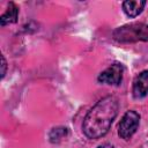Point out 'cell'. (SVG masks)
I'll return each mask as SVG.
<instances>
[{
    "instance_id": "9c48e42d",
    "label": "cell",
    "mask_w": 148,
    "mask_h": 148,
    "mask_svg": "<svg viewBox=\"0 0 148 148\" xmlns=\"http://www.w3.org/2000/svg\"><path fill=\"white\" fill-rule=\"evenodd\" d=\"M1 61H2V64H1V67H2V71H1V77H3L5 74H6V68H7V62H6L3 56L1 57Z\"/></svg>"
},
{
    "instance_id": "7a4b0ae2",
    "label": "cell",
    "mask_w": 148,
    "mask_h": 148,
    "mask_svg": "<svg viewBox=\"0 0 148 148\" xmlns=\"http://www.w3.org/2000/svg\"><path fill=\"white\" fill-rule=\"evenodd\" d=\"M114 38L118 42H136L148 40V24L133 23L118 28L113 32Z\"/></svg>"
},
{
    "instance_id": "6da1fadb",
    "label": "cell",
    "mask_w": 148,
    "mask_h": 148,
    "mask_svg": "<svg viewBox=\"0 0 148 148\" xmlns=\"http://www.w3.org/2000/svg\"><path fill=\"white\" fill-rule=\"evenodd\" d=\"M119 103L114 96H105L101 98L86 114L82 124V131L89 139H98L104 136L112 121L118 114Z\"/></svg>"
},
{
    "instance_id": "3957f363",
    "label": "cell",
    "mask_w": 148,
    "mask_h": 148,
    "mask_svg": "<svg viewBox=\"0 0 148 148\" xmlns=\"http://www.w3.org/2000/svg\"><path fill=\"white\" fill-rule=\"evenodd\" d=\"M140 123V114L134 111L130 110L127 111L123 118L120 119V123L118 125V134L121 139L128 140L138 130Z\"/></svg>"
},
{
    "instance_id": "8992f818",
    "label": "cell",
    "mask_w": 148,
    "mask_h": 148,
    "mask_svg": "<svg viewBox=\"0 0 148 148\" xmlns=\"http://www.w3.org/2000/svg\"><path fill=\"white\" fill-rule=\"evenodd\" d=\"M145 5L146 1L143 0H127L123 2V9L127 16L135 17L142 12Z\"/></svg>"
},
{
    "instance_id": "52a82bcc",
    "label": "cell",
    "mask_w": 148,
    "mask_h": 148,
    "mask_svg": "<svg viewBox=\"0 0 148 148\" xmlns=\"http://www.w3.org/2000/svg\"><path fill=\"white\" fill-rule=\"evenodd\" d=\"M17 15H18V7L13 3L9 2L7 10L1 15L0 17V24L1 25H7L10 23H15L17 21Z\"/></svg>"
},
{
    "instance_id": "30bf717a",
    "label": "cell",
    "mask_w": 148,
    "mask_h": 148,
    "mask_svg": "<svg viewBox=\"0 0 148 148\" xmlns=\"http://www.w3.org/2000/svg\"><path fill=\"white\" fill-rule=\"evenodd\" d=\"M97 148H114V147L112 145H110V143H103V145L98 146Z\"/></svg>"
},
{
    "instance_id": "277c9868",
    "label": "cell",
    "mask_w": 148,
    "mask_h": 148,
    "mask_svg": "<svg viewBox=\"0 0 148 148\" xmlns=\"http://www.w3.org/2000/svg\"><path fill=\"white\" fill-rule=\"evenodd\" d=\"M123 73H124L123 65L119 62H114L98 75V82L118 86L123 80Z\"/></svg>"
},
{
    "instance_id": "5b68a950",
    "label": "cell",
    "mask_w": 148,
    "mask_h": 148,
    "mask_svg": "<svg viewBox=\"0 0 148 148\" xmlns=\"http://www.w3.org/2000/svg\"><path fill=\"white\" fill-rule=\"evenodd\" d=\"M132 91L135 98H142L148 95V71H143L135 76Z\"/></svg>"
},
{
    "instance_id": "ba28073f",
    "label": "cell",
    "mask_w": 148,
    "mask_h": 148,
    "mask_svg": "<svg viewBox=\"0 0 148 148\" xmlns=\"http://www.w3.org/2000/svg\"><path fill=\"white\" fill-rule=\"evenodd\" d=\"M67 134V128H64V127H57V128H53L51 132H50V139L52 142H58L60 141L64 136H66Z\"/></svg>"
}]
</instances>
